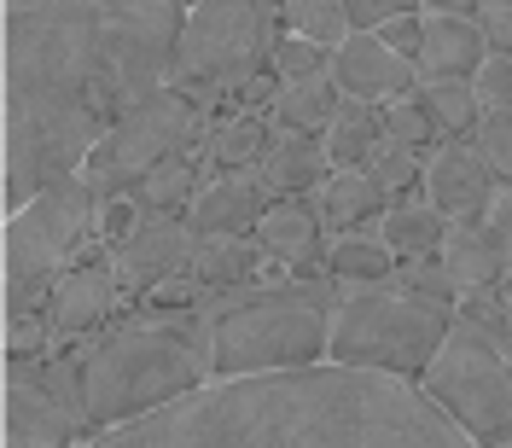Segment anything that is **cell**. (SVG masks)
Segmentation results:
<instances>
[{
    "instance_id": "6da1fadb",
    "label": "cell",
    "mask_w": 512,
    "mask_h": 448,
    "mask_svg": "<svg viewBox=\"0 0 512 448\" xmlns=\"http://www.w3.org/2000/svg\"><path fill=\"white\" fill-rule=\"evenodd\" d=\"M6 216L76 181L111 123L169 88L187 0H6Z\"/></svg>"
},
{
    "instance_id": "7a4b0ae2",
    "label": "cell",
    "mask_w": 512,
    "mask_h": 448,
    "mask_svg": "<svg viewBox=\"0 0 512 448\" xmlns=\"http://www.w3.org/2000/svg\"><path fill=\"white\" fill-rule=\"evenodd\" d=\"M76 448H478L408 379L361 367H297L216 379L158 414Z\"/></svg>"
},
{
    "instance_id": "3957f363",
    "label": "cell",
    "mask_w": 512,
    "mask_h": 448,
    "mask_svg": "<svg viewBox=\"0 0 512 448\" xmlns=\"http://www.w3.org/2000/svg\"><path fill=\"white\" fill-rule=\"evenodd\" d=\"M216 384V338L204 309H152L82 350V390L94 431H117Z\"/></svg>"
},
{
    "instance_id": "277c9868",
    "label": "cell",
    "mask_w": 512,
    "mask_h": 448,
    "mask_svg": "<svg viewBox=\"0 0 512 448\" xmlns=\"http://www.w3.org/2000/svg\"><path fill=\"white\" fill-rule=\"evenodd\" d=\"M344 286L332 274L256 286L227 303H210V338H216V379H256V373H297L320 367L332 344Z\"/></svg>"
},
{
    "instance_id": "5b68a950",
    "label": "cell",
    "mask_w": 512,
    "mask_h": 448,
    "mask_svg": "<svg viewBox=\"0 0 512 448\" xmlns=\"http://www.w3.org/2000/svg\"><path fill=\"white\" fill-rule=\"evenodd\" d=\"M448 326H454V309L419 303V297H408V291H396V286L344 291L338 297V315H332L326 361L419 384L425 367L443 350Z\"/></svg>"
},
{
    "instance_id": "8992f818",
    "label": "cell",
    "mask_w": 512,
    "mask_h": 448,
    "mask_svg": "<svg viewBox=\"0 0 512 448\" xmlns=\"http://www.w3.org/2000/svg\"><path fill=\"white\" fill-rule=\"evenodd\" d=\"M286 35L280 12L262 0H192L169 88L192 99H216L227 88H245L262 64L274 59V41Z\"/></svg>"
},
{
    "instance_id": "52a82bcc",
    "label": "cell",
    "mask_w": 512,
    "mask_h": 448,
    "mask_svg": "<svg viewBox=\"0 0 512 448\" xmlns=\"http://www.w3.org/2000/svg\"><path fill=\"white\" fill-rule=\"evenodd\" d=\"M94 227H99V192L82 175L47 187L18 216H6V320L47 309L53 286L64 280L70 251Z\"/></svg>"
},
{
    "instance_id": "ba28073f",
    "label": "cell",
    "mask_w": 512,
    "mask_h": 448,
    "mask_svg": "<svg viewBox=\"0 0 512 448\" xmlns=\"http://www.w3.org/2000/svg\"><path fill=\"white\" fill-rule=\"evenodd\" d=\"M198 140H204V105L181 88H158L152 99H140L134 111L111 123V134L94 146V158L82 163V181L99 198H128L169 158H192Z\"/></svg>"
},
{
    "instance_id": "9c48e42d",
    "label": "cell",
    "mask_w": 512,
    "mask_h": 448,
    "mask_svg": "<svg viewBox=\"0 0 512 448\" xmlns=\"http://www.w3.org/2000/svg\"><path fill=\"white\" fill-rule=\"evenodd\" d=\"M419 390L478 448L512 431V355H507V344L483 338L478 326H466L460 315L448 326L437 361L425 367Z\"/></svg>"
},
{
    "instance_id": "30bf717a",
    "label": "cell",
    "mask_w": 512,
    "mask_h": 448,
    "mask_svg": "<svg viewBox=\"0 0 512 448\" xmlns=\"http://www.w3.org/2000/svg\"><path fill=\"white\" fill-rule=\"evenodd\" d=\"M99 437L88 419L82 355H35L6 367V419L0 448H76Z\"/></svg>"
},
{
    "instance_id": "8fae6325",
    "label": "cell",
    "mask_w": 512,
    "mask_h": 448,
    "mask_svg": "<svg viewBox=\"0 0 512 448\" xmlns=\"http://www.w3.org/2000/svg\"><path fill=\"white\" fill-rule=\"evenodd\" d=\"M192 251H198V233L187 227V216H140V227L111 251V268L128 297H152L163 280L187 274Z\"/></svg>"
},
{
    "instance_id": "7c38bea8",
    "label": "cell",
    "mask_w": 512,
    "mask_h": 448,
    "mask_svg": "<svg viewBox=\"0 0 512 448\" xmlns=\"http://www.w3.org/2000/svg\"><path fill=\"white\" fill-rule=\"evenodd\" d=\"M425 204L443 216V222H483L489 216V198H495V175L483 169V158L466 140H443L437 152H425Z\"/></svg>"
},
{
    "instance_id": "4fadbf2b",
    "label": "cell",
    "mask_w": 512,
    "mask_h": 448,
    "mask_svg": "<svg viewBox=\"0 0 512 448\" xmlns=\"http://www.w3.org/2000/svg\"><path fill=\"white\" fill-rule=\"evenodd\" d=\"M332 82L344 99H367V105H384V99H402L419 88V64L402 59L396 47H384L379 35L355 30L338 53H332Z\"/></svg>"
},
{
    "instance_id": "5bb4252c",
    "label": "cell",
    "mask_w": 512,
    "mask_h": 448,
    "mask_svg": "<svg viewBox=\"0 0 512 448\" xmlns=\"http://www.w3.org/2000/svg\"><path fill=\"white\" fill-rule=\"evenodd\" d=\"M274 210V192L268 181L256 175V169H239V175H210L204 192L192 198L187 210V227L198 239H210V233H256V222Z\"/></svg>"
},
{
    "instance_id": "9a60e30c",
    "label": "cell",
    "mask_w": 512,
    "mask_h": 448,
    "mask_svg": "<svg viewBox=\"0 0 512 448\" xmlns=\"http://www.w3.org/2000/svg\"><path fill=\"white\" fill-rule=\"evenodd\" d=\"M117 297H123L117 268L111 262H82V268H70L59 286H53V297H47V326L59 338L94 332V326H105V320L117 315Z\"/></svg>"
},
{
    "instance_id": "2e32d148",
    "label": "cell",
    "mask_w": 512,
    "mask_h": 448,
    "mask_svg": "<svg viewBox=\"0 0 512 448\" xmlns=\"http://www.w3.org/2000/svg\"><path fill=\"white\" fill-rule=\"evenodd\" d=\"M326 216H320L315 198H274V210L256 222V245L262 256H274V262H286V268H320V256H326Z\"/></svg>"
},
{
    "instance_id": "e0dca14e",
    "label": "cell",
    "mask_w": 512,
    "mask_h": 448,
    "mask_svg": "<svg viewBox=\"0 0 512 448\" xmlns=\"http://www.w3.org/2000/svg\"><path fill=\"white\" fill-rule=\"evenodd\" d=\"M489 59L478 18H448V12H425V41H419V76L431 82H472Z\"/></svg>"
},
{
    "instance_id": "ac0fdd59",
    "label": "cell",
    "mask_w": 512,
    "mask_h": 448,
    "mask_svg": "<svg viewBox=\"0 0 512 448\" xmlns=\"http://www.w3.org/2000/svg\"><path fill=\"white\" fill-rule=\"evenodd\" d=\"M256 175L268 181L274 198H315L320 181L332 175V158H326V140L320 134H274L268 158L256 163Z\"/></svg>"
},
{
    "instance_id": "d6986e66",
    "label": "cell",
    "mask_w": 512,
    "mask_h": 448,
    "mask_svg": "<svg viewBox=\"0 0 512 448\" xmlns=\"http://www.w3.org/2000/svg\"><path fill=\"white\" fill-rule=\"evenodd\" d=\"M315 204H320V216H326L332 233H355V227H367V222H384L390 192H384L367 169H332V175L320 181Z\"/></svg>"
},
{
    "instance_id": "ffe728a7",
    "label": "cell",
    "mask_w": 512,
    "mask_h": 448,
    "mask_svg": "<svg viewBox=\"0 0 512 448\" xmlns=\"http://www.w3.org/2000/svg\"><path fill=\"white\" fill-rule=\"evenodd\" d=\"M437 256H443V268L454 274L460 291H483V286H501L507 280V256H501L495 233L483 222H448Z\"/></svg>"
},
{
    "instance_id": "44dd1931",
    "label": "cell",
    "mask_w": 512,
    "mask_h": 448,
    "mask_svg": "<svg viewBox=\"0 0 512 448\" xmlns=\"http://www.w3.org/2000/svg\"><path fill=\"white\" fill-rule=\"evenodd\" d=\"M274 117L262 111H233L227 123L210 128V146H204V175H239V169H256L274 146Z\"/></svg>"
},
{
    "instance_id": "7402d4cb",
    "label": "cell",
    "mask_w": 512,
    "mask_h": 448,
    "mask_svg": "<svg viewBox=\"0 0 512 448\" xmlns=\"http://www.w3.org/2000/svg\"><path fill=\"white\" fill-rule=\"evenodd\" d=\"M256 262H262V245H251L245 233H210L198 239L187 274L204 291H245L256 280Z\"/></svg>"
},
{
    "instance_id": "603a6c76",
    "label": "cell",
    "mask_w": 512,
    "mask_h": 448,
    "mask_svg": "<svg viewBox=\"0 0 512 448\" xmlns=\"http://www.w3.org/2000/svg\"><path fill=\"white\" fill-rule=\"evenodd\" d=\"M338 82L332 76H309V82H280L274 99H268V117L274 128H286V134H326V123L338 117Z\"/></svg>"
},
{
    "instance_id": "cb8c5ba5",
    "label": "cell",
    "mask_w": 512,
    "mask_h": 448,
    "mask_svg": "<svg viewBox=\"0 0 512 448\" xmlns=\"http://www.w3.org/2000/svg\"><path fill=\"white\" fill-rule=\"evenodd\" d=\"M326 274L344 291H367V286H390L396 280V251L384 245L379 233H344L332 256H326Z\"/></svg>"
},
{
    "instance_id": "d4e9b609",
    "label": "cell",
    "mask_w": 512,
    "mask_h": 448,
    "mask_svg": "<svg viewBox=\"0 0 512 448\" xmlns=\"http://www.w3.org/2000/svg\"><path fill=\"white\" fill-rule=\"evenodd\" d=\"M326 158H332V169H361V163L379 152L384 128H379V105H367V99H344L338 105V117L326 123Z\"/></svg>"
},
{
    "instance_id": "484cf974",
    "label": "cell",
    "mask_w": 512,
    "mask_h": 448,
    "mask_svg": "<svg viewBox=\"0 0 512 448\" xmlns=\"http://www.w3.org/2000/svg\"><path fill=\"white\" fill-rule=\"evenodd\" d=\"M419 111H425V123H431V134L437 140H454V134H472L483 117V99L472 82H431V76H419Z\"/></svg>"
},
{
    "instance_id": "4316f807",
    "label": "cell",
    "mask_w": 512,
    "mask_h": 448,
    "mask_svg": "<svg viewBox=\"0 0 512 448\" xmlns=\"http://www.w3.org/2000/svg\"><path fill=\"white\" fill-rule=\"evenodd\" d=\"M204 192V163L198 158H169L163 169H152L140 187L128 192L146 216H187L192 198Z\"/></svg>"
},
{
    "instance_id": "83f0119b",
    "label": "cell",
    "mask_w": 512,
    "mask_h": 448,
    "mask_svg": "<svg viewBox=\"0 0 512 448\" xmlns=\"http://www.w3.org/2000/svg\"><path fill=\"white\" fill-rule=\"evenodd\" d=\"M443 233H448V222L431 204H390V210H384V227H379V239L396 251V262L437 256L443 251Z\"/></svg>"
},
{
    "instance_id": "f1b7e54d",
    "label": "cell",
    "mask_w": 512,
    "mask_h": 448,
    "mask_svg": "<svg viewBox=\"0 0 512 448\" xmlns=\"http://www.w3.org/2000/svg\"><path fill=\"white\" fill-rule=\"evenodd\" d=\"M280 24H286L291 35H303V41L326 47V53H338L355 35L344 0H286V6H280Z\"/></svg>"
},
{
    "instance_id": "f546056e",
    "label": "cell",
    "mask_w": 512,
    "mask_h": 448,
    "mask_svg": "<svg viewBox=\"0 0 512 448\" xmlns=\"http://www.w3.org/2000/svg\"><path fill=\"white\" fill-rule=\"evenodd\" d=\"M466 146L483 158L495 187H512V111H483L478 128L466 134Z\"/></svg>"
},
{
    "instance_id": "4dcf8cb0",
    "label": "cell",
    "mask_w": 512,
    "mask_h": 448,
    "mask_svg": "<svg viewBox=\"0 0 512 448\" xmlns=\"http://www.w3.org/2000/svg\"><path fill=\"white\" fill-rule=\"evenodd\" d=\"M396 291H408L419 303H437V309H454L460 303V286L443 268V256H419V262H402L396 268Z\"/></svg>"
},
{
    "instance_id": "1f68e13d",
    "label": "cell",
    "mask_w": 512,
    "mask_h": 448,
    "mask_svg": "<svg viewBox=\"0 0 512 448\" xmlns=\"http://www.w3.org/2000/svg\"><path fill=\"white\" fill-rule=\"evenodd\" d=\"M373 181H379L384 192H408L425 181V152L419 146H396V140H379V152L361 163Z\"/></svg>"
},
{
    "instance_id": "d6a6232c",
    "label": "cell",
    "mask_w": 512,
    "mask_h": 448,
    "mask_svg": "<svg viewBox=\"0 0 512 448\" xmlns=\"http://www.w3.org/2000/svg\"><path fill=\"white\" fill-rule=\"evenodd\" d=\"M268 70H274V82H309V76H332V53L286 30L280 41H274V59H268Z\"/></svg>"
},
{
    "instance_id": "836d02e7",
    "label": "cell",
    "mask_w": 512,
    "mask_h": 448,
    "mask_svg": "<svg viewBox=\"0 0 512 448\" xmlns=\"http://www.w3.org/2000/svg\"><path fill=\"white\" fill-rule=\"evenodd\" d=\"M454 315L466 320V326H478L483 338H495V344H512V309H507V297H501V286L460 291Z\"/></svg>"
},
{
    "instance_id": "e575fe53",
    "label": "cell",
    "mask_w": 512,
    "mask_h": 448,
    "mask_svg": "<svg viewBox=\"0 0 512 448\" xmlns=\"http://www.w3.org/2000/svg\"><path fill=\"white\" fill-rule=\"evenodd\" d=\"M379 128H384V140H396V146H425V140H437L414 94L384 99V105H379Z\"/></svg>"
},
{
    "instance_id": "d590c367",
    "label": "cell",
    "mask_w": 512,
    "mask_h": 448,
    "mask_svg": "<svg viewBox=\"0 0 512 448\" xmlns=\"http://www.w3.org/2000/svg\"><path fill=\"white\" fill-rule=\"evenodd\" d=\"M344 12H350V30L379 35L384 24H396V18H414V12H425V0H344Z\"/></svg>"
},
{
    "instance_id": "8d00e7d4",
    "label": "cell",
    "mask_w": 512,
    "mask_h": 448,
    "mask_svg": "<svg viewBox=\"0 0 512 448\" xmlns=\"http://www.w3.org/2000/svg\"><path fill=\"white\" fill-rule=\"evenodd\" d=\"M472 88H478L483 111H512V53H489L483 70L472 76Z\"/></svg>"
},
{
    "instance_id": "74e56055",
    "label": "cell",
    "mask_w": 512,
    "mask_h": 448,
    "mask_svg": "<svg viewBox=\"0 0 512 448\" xmlns=\"http://www.w3.org/2000/svg\"><path fill=\"white\" fill-rule=\"evenodd\" d=\"M41 344H47V326H41L35 315L6 320V361H35Z\"/></svg>"
},
{
    "instance_id": "f35d334b",
    "label": "cell",
    "mask_w": 512,
    "mask_h": 448,
    "mask_svg": "<svg viewBox=\"0 0 512 448\" xmlns=\"http://www.w3.org/2000/svg\"><path fill=\"white\" fill-rule=\"evenodd\" d=\"M478 30H483V41H489V53H512V6L507 0H483Z\"/></svg>"
},
{
    "instance_id": "ab89813d",
    "label": "cell",
    "mask_w": 512,
    "mask_h": 448,
    "mask_svg": "<svg viewBox=\"0 0 512 448\" xmlns=\"http://www.w3.org/2000/svg\"><path fill=\"white\" fill-rule=\"evenodd\" d=\"M379 41H384V47H396L402 59H419V41H425V12H414V18H396V24H384Z\"/></svg>"
},
{
    "instance_id": "60d3db41",
    "label": "cell",
    "mask_w": 512,
    "mask_h": 448,
    "mask_svg": "<svg viewBox=\"0 0 512 448\" xmlns=\"http://www.w3.org/2000/svg\"><path fill=\"white\" fill-rule=\"evenodd\" d=\"M483 227L495 233V245H501V256H507V268H512V187H501L495 198H489V216H483Z\"/></svg>"
},
{
    "instance_id": "b9f144b4",
    "label": "cell",
    "mask_w": 512,
    "mask_h": 448,
    "mask_svg": "<svg viewBox=\"0 0 512 448\" xmlns=\"http://www.w3.org/2000/svg\"><path fill=\"white\" fill-rule=\"evenodd\" d=\"M483 0H425V12H448V18H478Z\"/></svg>"
},
{
    "instance_id": "7bdbcfd3",
    "label": "cell",
    "mask_w": 512,
    "mask_h": 448,
    "mask_svg": "<svg viewBox=\"0 0 512 448\" xmlns=\"http://www.w3.org/2000/svg\"><path fill=\"white\" fill-rule=\"evenodd\" d=\"M501 297H507V309H512V268H507V280H501Z\"/></svg>"
},
{
    "instance_id": "ee69618b",
    "label": "cell",
    "mask_w": 512,
    "mask_h": 448,
    "mask_svg": "<svg viewBox=\"0 0 512 448\" xmlns=\"http://www.w3.org/2000/svg\"><path fill=\"white\" fill-rule=\"evenodd\" d=\"M483 448H512V431H507V437H495V443H483Z\"/></svg>"
},
{
    "instance_id": "f6af8a7d",
    "label": "cell",
    "mask_w": 512,
    "mask_h": 448,
    "mask_svg": "<svg viewBox=\"0 0 512 448\" xmlns=\"http://www.w3.org/2000/svg\"><path fill=\"white\" fill-rule=\"evenodd\" d=\"M262 6H274V12H280V6H286V0H262Z\"/></svg>"
},
{
    "instance_id": "bcb514c9",
    "label": "cell",
    "mask_w": 512,
    "mask_h": 448,
    "mask_svg": "<svg viewBox=\"0 0 512 448\" xmlns=\"http://www.w3.org/2000/svg\"><path fill=\"white\" fill-rule=\"evenodd\" d=\"M507 6H512V0H507Z\"/></svg>"
},
{
    "instance_id": "7dc6e473",
    "label": "cell",
    "mask_w": 512,
    "mask_h": 448,
    "mask_svg": "<svg viewBox=\"0 0 512 448\" xmlns=\"http://www.w3.org/2000/svg\"><path fill=\"white\" fill-rule=\"evenodd\" d=\"M187 6H192V0H187Z\"/></svg>"
}]
</instances>
